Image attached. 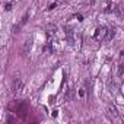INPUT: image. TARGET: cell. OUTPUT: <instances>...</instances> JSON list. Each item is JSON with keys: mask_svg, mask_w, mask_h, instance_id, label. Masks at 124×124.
Segmentation results:
<instances>
[{"mask_svg": "<svg viewBox=\"0 0 124 124\" xmlns=\"http://www.w3.org/2000/svg\"><path fill=\"white\" fill-rule=\"evenodd\" d=\"M110 117H111V118H114V120L118 117V112H117V110H115L114 107H112V108H110Z\"/></svg>", "mask_w": 124, "mask_h": 124, "instance_id": "4", "label": "cell"}, {"mask_svg": "<svg viewBox=\"0 0 124 124\" xmlns=\"http://www.w3.org/2000/svg\"><path fill=\"white\" fill-rule=\"evenodd\" d=\"M21 88H22V79H21V76H15L13 77V82H12V86H10L12 94H16Z\"/></svg>", "mask_w": 124, "mask_h": 124, "instance_id": "1", "label": "cell"}, {"mask_svg": "<svg viewBox=\"0 0 124 124\" xmlns=\"http://www.w3.org/2000/svg\"><path fill=\"white\" fill-rule=\"evenodd\" d=\"M107 32H108V29L105 28V26L98 28V29L95 31V40H98V41H104L105 38H107Z\"/></svg>", "mask_w": 124, "mask_h": 124, "instance_id": "2", "label": "cell"}, {"mask_svg": "<svg viewBox=\"0 0 124 124\" xmlns=\"http://www.w3.org/2000/svg\"><path fill=\"white\" fill-rule=\"evenodd\" d=\"M12 6H13V3H12V2H9V3H6V5H5V9H6V10H12Z\"/></svg>", "mask_w": 124, "mask_h": 124, "instance_id": "5", "label": "cell"}, {"mask_svg": "<svg viewBox=\"0 0 124 124\" xmlns=\"http://www.w3.org/2000/svg\"><path fill=\"white\" fill-rule=\"evenodd\" d=\"M64 32H66V37H67L69 42H70V44H73V42H75V38H73V29L70 28V26H66V28H64Z\"/></svg>", "mask_w": 124, "mask_h": 124, "instance_id": "3", "label": "cell"}, {"mask_svg": "<svg viewBox=\"0 0 124 124\" xmlns=\"http://www.w3.org/2000/svg\"><path fill=\"white\" fill-rule=\"evenodd\" d=\"M56 7H57V5H56V3H51V5L48 6V10H53V9H56Z\"/></svg>", "mask_w": 124, "mask_h": 124, "instance_id": "6", "label": "cell"}, {"mask_svg": "<svg viewBox=\"0 0 124 124\" xmlns=\"http://www.w3.org/2000/svg\"><path fill=\"white\" fill-rule=\"evenodd\" d=\"M76 18H77V21H83L82 19V15H76Z\"/></svg>", "mask_w": 124, "mask_h": 124, "instance_id": "7", "label": "cell"}]
</instances>
